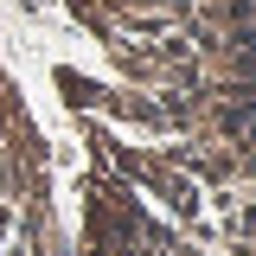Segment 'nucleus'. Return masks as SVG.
<instances>
[{
	"instance_id": "1",
	"label": "nucleus",
	"mask_w": 256,
	"mask_h": 256,
	"mask_svg": "<svg viewBox=\"0 0 256 256\" xmlns=\"http://www.w3.org/2000/svg\"><path fill=\"white\" fill-rule=\"evenodd\" d=\"M0 256H256V0H0Z\"/></svg>"
}]
</instances>
